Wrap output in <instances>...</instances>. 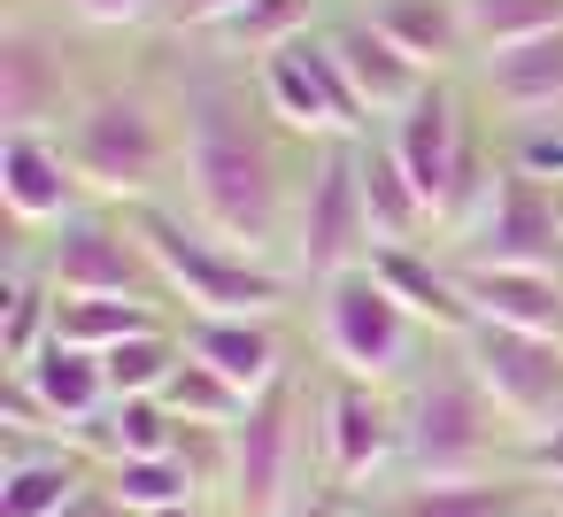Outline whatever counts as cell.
<instances>
[{
  "mask_svg": "<svg viewBox=\"0 0 563 517\" xmlns=\"http://www.w3.org/2000/svg\"><path fill=\"white\" fill-rule=\"evenodd\" d=\"M170 109H178V194H186L178 209L194 224H209L217 240L286 263L301 178H309V163L294 170V155H317V147L286 140L255 94V70L240 78V63L217 47H201V63L178 70Z\"/></svg>",
  "mask_w": 563,
  "mask_h": 517,
  "instance_id": "6da1fadb",
  "label": "cell"
},
{
  "mask_svg": "<svg viewBox=\"0 0 563 517\" xmlns=\"http://www.w3.org/2000/svg\"><path fill=\"white\" fill-rule=\"evenodd\" d=\"M401 402V479H486L517 471V425L478 386L471 355L455 340H424L417 371L394 386Z\"/></svg>",
  "mask_w": 563,
  "mask_h": 517,
  "instance_id": "7a4b0ae2",
  "label": "cell"
},
{
  "mask_svg": "<svg viewBox=\"0 0 563 517\" xmlns=\"http://www.w3.org/2000/svg\"><path fill=\"white\" fill-rule=\"evenodd\" d=\"M132 224H140V240H147V255H155L163 294L178 301V317H286L294 294H301V278L286 263L217 240L178 201H140Z\"/></svg>",
  "mask_w": 563,
  "mask_h": 517,
  "instance_id": "3957f363",
  "label": "cell"
},
{
  "mask_svg": "<svg viewBox=\"0 0 563 517\" xmlns=\"http://www.w3.org/2000/svg\"><path fill=\"white\" fill-rule=\"evenodd\" d=\"M63 147H70L86 194L109 209L163 201L178 186V109L155 101L147 86H93L70 109Z\"/></svg>",
  "mask_w": 563,
  "mask_h": 517,
  "instance_id": "277c9868",
  "label": "cell"
},
{
  "mask_svg": "<svg viewBox=\"0 0 563 517\" xmlns=\"http://www.w3.org/2000/svg\"><path fill=\"white\" fill-rule=\"evenodd\" d=\"M317 378L286 371L247 402V417L224 432V509L232 517H286L309 494V455H317Z\"/></svg>",
  "mask_w": 563,
  "mask_h": 517,
  "instance_id": "5b68a950",
  "label": "cell"
},
{
  "mask_svg": "<svg viewBox=\"0 0 563 517\" xmlns=\"http://www.w3.org/2000/svg\"><path fill=\"white\" fill-rule=\"evenodd\" d=\"M317 294V348H324V363H332V378H371V386H401L409 371H417V355H424V324L378 286V271L371 263H355V271H340V278H324V286H309Z\"/></svg>",
  "mask_w": 563,
  "mask_h": 517,
  "instance_id": "8992f818",
  "label": "cell"
},
{
  "mask_svg": "<svg viewBox=\"0 0 563 517\" xmlns=\"http://www.w3.org/2000/svg\"><path fill=\"white\" fill-rule=\"evenodd\" d=\"M247 70H255V94H263V109H271V124L286 140L347 147V140L371 132V117H363V101H355V86H347V70H340L324 32H309V40H294V47H278V55L247 63Z\"/></svg>",
  "mask_w": 563,
  "mask_h": 517,
  "instance_id": "52a82bcc",
  "label": "cell"
},
{
  "mask_svg": "<svg viewBox=\"0 0 563 517\" xmlns=\"http://www.w3.org/2000/svg\"><path fill=\"white\" fill-rule=\"evenodd\" d=\"M86 94L93 86L78 78L63 24H47L40 9L16 0L0 16V132H63Z\"/></svg>",
  "mask_w": 563,
  "mask_h": 517,
  "instance_id": "ba28073f",
  "label": "cell"
},
{
  "mask_svg": "<svg viewBox=\"0 0 563 517\" xmlns=\"http://www.w3.org/2000/svg\"><path fill=\"white\" fill-rule=\"evenodd\" d=\"M317 471L332 494H371L401 479V402L371 378H332L317 394Z\"/></svg>",
  "mask_w": 563,
  "mask_h": 517,
  "instance_id": "9c48e42d",
  "label": "cell"
},
{
  "mask_svg": "<svg viewBox=\"0 0 563 517\" xmlns=\"http://www.w3.org/2000/svg\"><path fill=\"white\" fill-rule=\"evenodd\" d=\"M32 263L55 278V294H155V301H170L163 271H155V255H147L140 224H132V209H109V201L78 209L55 232H40Z\"/></svg>",
  "mask_w": 563,
  "mask_h": 517,
  "instance_id": "30bf717a",
  "label": "cell"
},
{
  "mask_svg": "<svg viewBox=\"0 0 563 517\" xmlns=\"http://www.w3.org/2000/svg\"><path fill=\"white\" fill-rule=\"evenodd\" d=\"M371 217H363V178H355V140L347 147H317L309 178H301V209H294V278L324 286L355 263H371Z\"/></svg>",
  "mask_w": 563,
  "mask_h": 517,
  "instance_id": "8fae6325",
  "label": "cell"
},
{
  "mask_svg": "<svg viewBox=\"0 0 563 517\" xmlns=\"http://www.w3.org/2000/svg\"><path fill=\"white\" fill-rule=\"evenodd\" d=\"M478 371V386L501 402V417L532 440L548 425H563V340L540 332H509V324H471L455 340Z\"/></svg>",
  "mask_w": 563,
  "mask_h": 517,
  "instance_id": "7c38bea8",
  "label": "cell"
},
{
  "mask_svg": "<svg viewBox=\"0 0 563 517\" xmlns=\"http://www.w3.org/2000/svg\"><path fill=\"white\" fill-rule=\"evenodd\" d=\"M501 163H509V155H501ZM448 263L563 271V194L540 186V178H525V170H509L501 194H494V209H486V224H478L463 248H448Z\"/></svg>",
  "mask_w": 563,
  "mask_h": 517,
  "instance_id": "4fadbf2b",
  "label": "cell"
},
{
  "mask_svg": "<svg viewBox=\"0 0 563 517\" xmlns=\"http://www.w3.org/2000/svg\"><path fill=\"white\" fill-rule=\"evenodd\" d=\"M378 132H386V147L401 155V170L417 178V194L440 209V194H448V178H455V163H463V147H471V132H478L471 86H463V78H432V86H424L401 117H386Z\"/></svg>",
  "mask_w": 563,
  "mask_h": 517,
  "instance_id": "5bb4252c",
  "label": "cell"
},
{
  "mask_svg": "<svg viewBox=\"0 0 563 517\" xmlns=\"http://www.w3.org/2000/svg\"><path fill=\"white\" fill-rule=\"evenodd\" d=\"M0 201L24 232H55L78 209H93L63 132H0Z\"/></svg>",
  "mask_w": 563,
  "mask_h": 517,
  "instance_id": "9a60e30c",
  "label": "cell"
},
{
  "mask_svg": "<svg viewBox=\"0 0 563 517\" xmlns=\"http://www.w3.org/2000/svg\"><path fill=\"white\" fill-rule=\"evenodd\" d=\"M471 101L486 109V124H532V117H563V32L509 47V55H478L471 63Z\"/></svg>",
  "mask_w": 563,
  "mask_h": 517,
  "instance_id": "2e32d148",
  "label": "cell"
},
{
  "mask_svg": "<svg viewBox=\"0 0 563 517\" xmlns=\"http://www.w3.org/2000/svg\"><path fill=\"white\" fill-rule=\"evenodd\" d=\"M324 40H332V55H340V70H347V86H355V101H363V117L371 124H386V117H401L432 78L363 16V9H340L332 24H324Z\"/></svg>",
  "mask_w": 563,
  "mask_h": 517,
  "instance_id": "e0dca14e",
  "label": "cell"
},
{
  "mask_svg": "<svg viewBox=\"0 0 563 517\" xmlns=\"http://www.w3.org/2000/svg\"><path fill=\"white\" fill-rule=\"evenodd\" d=\"M371 271H378V286L432 332V340H463L478 317H471V301H463V278H455V263L432 248V240H417V248H371Z\"/></svg>",
  "mask_w": 563,
  "mask_h": 517,
  "instance_id": "ac0fdd59",
  "label": "cell"
},
{
  "mask_svg": "<svg viewBox=\"0 0 563 517\" xmlns=\"http://www.w3.org/2000/svg\"><path fill=\"white\" fill-rule=\"evenodd\" d=\"M93 479H101V463L78 440H9V463H0V517H63Z\"/></svg>",
  "mask_w": 563,
  "mask_h": 517,
  "instance_id": "d6986e66",
  "label": "cell"
},
{
  "mask_svg": "<svg viewBox=\"0 0 563 517\" xmlns=\"http://www.w3.org/2000/svg\"><path fill=\"white\" fill-rule=\"evenodd\" d=\"M378 517H540V486L525 471H486V479H394Z\"/></svg>",
  "mask_w": 563,
  "mask_h": 517,
  "instance_id": "ffe728a7",
  "label": "cell"
},
{
  "mask_svg": "<svg viewBox=\"0 0 563 517\" xmlns=\"http://www.w3.org/2000/svg\"><path fill=\"white\" fill-rule=\"evenodd\" d=\"M178 340H186V355L224 371L240 394H263V386H278L294 371L278 317H178Z\"/></svg>",
  "mask_w": 563,
  "mask_h": 517,
  "instance_id": "44dd1931",
  "label": "cell"
},
{
  "mask_svg": "<svg viewBox=\"0 0 563 517\" xmlns=\"http://www.w3.org/2000/svg\"><path fill=\"white\" fill-rule=\"evenodd\" d=\"M355 9L424 70V78H471V24L463 0H355Z\"/></svg>",
  "mask_w": 563,
  "mask_h": 517,
  "instance_id": "7402d4cb",
  "label": "cell"
},
{
  "mask_svg": "<svg viewBox=\"0 0 563 517\" xmlns=\"http://www.w3.org/2000/svg\"><path fill=\"white\" fill-rule=\"evenodd\" d=\"M463 301L478 324H509V332H540L563 340V271H501V263H455Z\"/></svg>",
  "mask_w": 563,
  "mask_h": 517,
  "instance_id": "603a6c76",
  "label": "cell"
},
{
  "mask_svg": "<svg viewBox=\"0 0 563 517\" xmlns=\"http://www.w3.org/2000/svg\"><path fill=\"white\" fill-rule=\"evenodd\" d=\"M355 178H363V217H371V240H378V248H417V240H432V201L417 194V178L401 170V155L386 147L378 124L355 140Z\"/></svg>",
  "mask_w": 563,
  "mask_h": 517,
  "instance_id": "cb8c5ba5",
  "label": "cell"
},
{
  "mask_svg": "<svg viewBox=\"0 0 563 517\" xmlns=\"http://www.w3.org/2000/svg\"><path fill=\"white\" fill-rule=\"evenodd\" d=\"M340 9L332 0H247L240 16H224L201 47H217V55H232V63H263V55H278V47H294V40H309V32H324Z\"/></svg>",
  "mask_w": 563,
  "mask_h": 517,
  "instance_id": "d4e9b609",
  "label": "cell"
},
{
  "mask_svg": "<svg viewBox=\"0 0 563 517\" xmlns=\"http://www.w3.org/2000/svg\"><path fill=\"white\" fill-rule=\"evenodd\" d=\"M16 371H24V378L47 394V409L70 425V440H78V432H86V425H93V417L117 402V394H109L101 355H93V348H70V340H47V348H40L32 363H16Z\"/></svg>",
  "mask_w": 563,
  "mask_h": 517,
  "instance_id": "484cf974",
  "label": "cell"
},
{
  "mask_svg": "<svg viewBox=\"0 0 563 517\" xmlns=\"http://www.w3.org/2000/svg\"><path fill=\"white\" fill-rule=\"evenodd\" d=\"M186 440V425L170 417V402L163 394H124V402H109L86 432H78V448L109 471V463H132V455H170Z\"/></svg>",
  "mask_w": 563,
  "mask_h": 517,
  "instance_id": "4316f807",
  "label": "cell"
},
{
  "mask_svg": "<svg viewBox=\"0 0 563 517\" xmlns=\"http://www.w3.org/2000/svg\"><path fill=\"white\" fill-rule=\"evenodd\" d=\"M155 324H170L155 294H63L55 301V340L93 348V355H109L132 332H155Z\"/></svg>",
  "mask_w": 563,
  "mask_h": 517,
  "instance_id": "83f0119b",
  "label": "cell"
},
{
  "mask_svg": "<svg viewBox=\"0 0 563 517\" xmlns=\"http://www.w3.org/2000/svg\"><path fill=\"white\" fill-rule=\"evenodd\" d=\"M55 278L40 271V263H16L9 271V286H0V363H32L47 340H55Z\"/></svg>",
  "mask_w": 563,
  "mask_h": 517,
  "instance_id": "f1b7e54d",
  "label": "cell"
},
{
  "mask_svg": "<svg viewBox=\"0 0 563 517\" xmlns=\"http://www.w3.org/2000/svg\"><path fill=\"white\" fill-rule=\"evenodd\" d=\"M109 486H117V502H124L132 517H155V509H170V502L209 494L201 463L186 455V440H178L170 455H132V463H109Z\"/></svg>",
  "mask_w": 563,
  "mask_h": 517,
  "instance_id": "f546056e",
  "label": "cell"
},
{
  "mask_svg": "<svg viewBox=\"0 0 563 517\" xmlns=\"http://www.w3.org/2000/svg\"><path fill=\"white\" fill-rule=\"evenodd\" d=\"M163 402H170V417H178V425H201V432H232V425L247 417V402H255V394H240V386H232L224 371H209L201 355H178V371H170Z\"/></svg>",
  "mask_w": 563,
  "mask_h": 517,
  "instance_id": "4dcf8cb0",
  "label": "cell"
},
{
  "mask_svg": "<svg viewBox=\"0 0 563 517\" xmlns=\"http://www.w3.org/2000/svg\"><path fill=\"white\" fill-rule=\"evenodd\" d=\"M463 24H471V55H509L563 32V0H463Z\"/></svg>",
  "mask_w": 563,
  "mask_h": 517,
  "instance_id": "1f68e13d",
  "label": "cell"
},
{
  "mask_svg": "<svg viewBox=\"0 0 563 517\" xmlns=\"http://www.w3.org/2000/svg\"><path fill=\"white\" fill-rule=\"evenodd\" d=\"M178 355H186L178 324H155V332H132V340H117V348L101 355V371H109V394H117V402H124V394H163V386H170V371H178Z\"/></svg>",
  "mask_w": 563,
  "mask_h": 517,
  "instance_id": "d6a6232c",
  "label": "cell"
},
{
  "mask_svg": "<svg viewBox=\"0 0 563 517\" xmlns=\"http://www.w3.org/2000/svg\"><path fill=\"white\" fill-rule=\"evenodd\" d=\"M494 140H501L509 170H525V178H540V186H555V194H563V117H532V124H494Z\"/></svg>",
  "mask_w": 563,
  "mask_h": 517,
  "instance_id": "836d02e7",
  "label": "cell"
},
{
  "mask_svg": "<svg viewBox=\"0 0 563 517\" xmlns=\"http://www.w3.org/2000/svg\"><path fill=\"white\" fill-rule=\"evenodd\" d=\"M63 9L86 32H147V24H170L178 0H63Z\"/></svg>",
  "mask_w": 563,
  "mask_h": 517,
  "instance_id": "e575fe53",
  "label": "cell"
},
{
  "mask_svg": "<svg viewBox=\"0 0 563 517\" xmlns=\"http://www.w3.org/2000/svg\"><path fill=\"white\" fill-rule=\"evenodd\" d=\"M517 471L548 494V486H563V425H548V432H532V440H517Z\"/></svg>",
  "mask_w": 563,
  "mask_h": 517,
  "instance_id": "d590c367",
  "label": "cell"
},
{
  "mask_svg": "<svg viewBox=\"0 0 563 517\" xmlns=\"http://www.w3.org/2000/svg\"><path fill=\"white\" fill-rule=\"evenodd\" d=\"M247 9V0H178V9H170V32L178 40H209L224 16H240Z\"/></svg>",
  "mask_w": 563,
  "mask_h": 517,
  "instance_id": "8d00e7d4",
  "label": "cell"
},
{
  "mask_svg": "<svg viewBox=\"0 0 563 517\" xmlns=\"http://www.w3.org/2000/svg\"><path fill=\"white\" fill-rule=\"evenodd\" d=\"M63 517H132V509L117 502V486H109V471H101V479H93V486H86V494H78Z\"/></svg>",
  "mask_w": 563,
  "mask_h": 517,
  "instance_id": "74e56055",
  "label": "cell"
},
{
  "mask_svg": "<svg viewBox=\"0 0 563 517\" xmlns=\"http://www.w3.org/2000/svg\"><path fill=\"white\" fill-rule=\"evenodd\" d=\"M155 517H209V494H194V502H170V509H155Z\"/></svg>",
  "mask_w": 563,
  "mask_h": 517,
  "instance_id": "f35d334b",
  "label": "cell"
},
{
  "mask_svg": "<svg viewBox=\"0 0 563 517\" xmlns=\"http://www.w3.org/2000/svg\"><path fill=\"white\" fill-rule=\"evenodd\" d=\"M286 517H340L332 502H301V509H286Z\"/></svg>",
  "mask_w": 563,
  "mask_h": 517,
  "instance_id": "ab89813d",
  "label": "cell"
},
{
  "mask_svg": "<svg viewBox=\"0 0 563 517\" xmlns=\"http://www.w3.org/2000/svg\"><path fill=\"white\" fill-rule=\"evenodd\" d=\"M548 509H555V517H563V486H548Z\"/></svg>",
  "mask_w": 563,
  "mask_h": 517,
  "instance_id": "60d3db41",
  "label": "cell"
},
{
  "mask_svg": "<svg viewBox=\"0 0 563 517\" xmlns=\"http://www.w3.org/2000/svg\"><path fill=\"white\" fill-rule=\"evenodd\" d=\"M363 517H378V509H363Z\"/></svg>",
  "mask_w": 563,
  "mask_h": 517,
  "instance_id": "b9f144b4",
  "label": "cell"
}]
</instances>
